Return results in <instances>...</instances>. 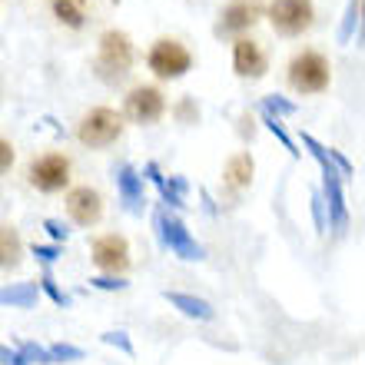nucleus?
<instances>
[{"instance_id":"1","label":"nucleus","mask_w":365,"mask_h":365,"mask_svg":"<svg viewBox=\"0 0 365 365\" xmlns=\"http://www.w3.org/2000/svg\"><path fill=\"white\" fill-rule=\"evenodd\" d=\"M96 77L103 83H120L126 80L130 67H133V43L123 30H106L100 37V53H96Z\"/></svg>"},{"instance_id":"2","label":"nucleus","mask_w":365,"mask_h":365,"mask_svg":"<svg viewBox=\"0 0 365 365\" xmlns=\"http://www.w3.org/2000/svg\"><path fill=\"white\" fill-rule=\"evenodd\" d=\"M329 80H332V70L319 50H302L289 63V87L296 93H322L329 87Z\"/></svg>"},{"instance_id":"3","label":"nucleus","mask_w":365,"mask_h":365,"mask_svg":"<svg viewBox=\"0 0 365 365\" xmlns=\"http://www.w3.org/2000/svg\"><path fill=\"white\" fill-rule=\"evenodd\" d=\"M123 136V116L110 110V106H96L90 110L77 126V140L90 150H103V146H113L116 140Z\"/></svg>"},{"instance_id":"4","label":"nucleus","mask_w":365,"mask_h":365,"mask_svg":"<svg viewBox=\"0 0 365 365\" xmlns=\"http://www.w3.org/2000/svg\"><path fill=\"white\" fill-rule=\"evenodd\" d=\"M269 20L272 30L282 34V37H299L312 27L316 20V10H312V0H272L269 4Z\"/></svg>"},{"instance_id":"5","label":"nucleus","mask_w":365,"mask_h":365,"mask_svg":"<svg viewBox=\"0 0 365 365\" xmlns=\"http://www.w3.org/2000/svg\"><path fill=\"white\" fill-rule=\"evenodd\" d=\"M150 70H153L160 80H180L186 70L192 67V53L182 47L180 40H156L153 50H150V57H146Z\"/></svg>"},{"instance_id":"6","label":"nucleus","mask_w":365,"mask_h":365,"mask_svg":"<svg viewBox=\"0 0 365 365\" xmlns=\"http://www.w3.org/2000/svg\"><path fill=\"white\" fill-rule=\"evenodd\" d=\"M27 180L40 192H60L70 182V160L63 153H43L37 156L27 170Z\"/></svg>"},{"instance_id":"7","label":"nucleus","mask_w":365,"mask_h":365,"mask_svg":"<svg viewBox=\"0 0 365 365\" xmlns=\"http://www.w3.org/2000/svg\"><path fill=\"white\" fill-rule=\"evenodd\" d=\"M156 230H160V240H163V246L173 256H180V259H202V246L190 236V230L182 226V220H176V216H170V212H160L156 216Z\"/></svg>"},{"instance_id":"8","label":"nucleus","mask_w":365,"mask_h":365,"mask_svg":"<svg viewBox=\"0 0 365 365\" xmlns=\"http://www.w3.org/2000/svg\"><path fill=\"white\" fill-rule=\"evenodd\" d=\"M93 262L96 269L110 272V276H123L130 269V242L120 232H106L93 242Z\"/></svg>"},{"instance_id":"9","label":"nucleus","mask_w":365,"mask_h":365,"mask_svg":"<svg viewBox=\"0 0 365 365\" xmlns=\"http://www.w3.org/2000/svg\"><path fill=\"white\" fill-rule=\"evenodd\" d=\"M262 14V0H230L222 7L220 20H216V37H230V34H242L250 30Z\"/></svg>"},{"instance_id":"10","label":"nucleus","mask_w":365,"mask_h":365,"mask_svg":"<svg viewBox=\"0 0 365 365\" xmlns=\"http://www.w3.org/2000/svg\"><path fill=\"white\" fill-rule=\"evenodd\" d=\"M123 110H126V116H130L133 123L150 126V123H156V120L163 116L166 100H163V93H160L156 87H133L130 90V96H126Z\"/></svg>"},{"instance_id":"11","label":"nucleus","mask_w":365,"mask_h":365,"mask_svg":"<svg viewBox=\"0 0 365 365\" xmlns=\"http://www.w3.org/2000/svg\"><path fill=\"white\" fill-rule=\"evenodd\" d=\"M67 216L77 226H96L103 220V196L93 186H77L67 192Z\"/></svg>"},{"instance_id":"12","label":"nucleus","mask_w":365,"mask_h":365,"mask_svg":"<svg viewBox=\"0 0 365 365\" xmlns=\"http://www.w3.org/2000/svg\"><path fill=\"white\" fill-rule=\"evenodd\" d=\"M232 67H236V73L242 80H259V77H266L269 60H266V53H262V47L256 40L240 37L236 47H232Z\"/></svg>"},{"instance_id":"13","label":"nucleus","mask_w":365,"mask_h":365,"mask_svg":"<svg viewBox=\"0 0 365 365\" xmlns=\"http://www.w3.org/2000/svg\"><path fill=\"white\" fill-rule=\"evenodd\" d=\"M116 190H120V196H123L130 212L143 210V176H136L133 166H120V170H116Z\"/></svg>"},{"instance_id":"14","label":"nucleus","mask_w":365,"mask_h":365,"mask_svg":"<svg viewBox=\"0 0 365 365\" xmlns=\"http://www.w3.org/2000/svg\"><path fill=\"white\" fill-rule=\"evenodd\" d=\"M20 259H24V240L20 232L7 222H0V272L17 269Z\"/></svg>"},{"instance_id":"15","label":"nucleus","mask_w":365,"mask_h":365,"mask_svg":"<svg viewBox=\"0 0 365 365\" xmlns=\"http://www.w3.org/2000/svg\"><path fill=\"white\" fill-rule=\"evenodd\" d=\"M252 170H256V163H252L250 153H236L226 163V170H222V180H226V186L230 190H246L252 182Z\"/></svg>"},{"instance_id":"16","label":"nucleus","mask_w":365,"mask_h":365,"mask_svg":"<svg viewBox=\"0 0 365 365\" xmlns=\"http://www.w3.org/2000/svg\"><path fill=\"white\" fill-rule=\"evenodd\" d=\"M166 302L180 309L182 316L200 319V322H210V319L216 316V312H212V306L206 302V299H196V296H190V292H166Z\"/></svg>"},{"instance_id":"17","label":"nucleus","mask_w":365,"mask_h":365,"mask_svg":"<svg viewBox=\"0 0 365 365\" xmlns=\"http://www.w3.org/2000/svg\"><path fill=\"white\" fill-rule=\"evenodd\" d=\"M37 299V286L20 282V286H7L0 289V306H17V309H30Z\"/></svg>"},{"instance_id":"18","label":"nucleus","mask_w":365,"mask_h":365,"mask_svg":"<svg viewBox=\"0 0 365 365\" xmlns=\"http://www.w3.org/2000/svg\"><path fill=\"white\" fill-rule=\"evenodd\" d=\"M146 173H150V180H153L156 186H160V192H163L166 202L180 206V202H182V192H186V182H182V180H170V182H166V176H160V170H156L153 163L146 166Z\"/></svg>"},{"instance_id":"19","label":"nucleus","mask_w":365,"mask_h":365,"mask_svg":"<svg viewBox=\"0 0 365 365\" xmlns=\"http://www.w3.org/2000/svg\"><path fill=\"white\" fill-rule=\"evenodd\" d=\"M53 10H57V17L67 24V27H83V10L77 7V0H53Z\"/></svg>"},{"instance_id":"20","label":"nucleus","mask_w":365,"mask_h":365,"mask_svg":"<svg viewBox=\"0 0 365 365\" xmlns=\"http://www.w3.org/2000/svg\"><path fill=\"white\" fill-rule=\"evenodd\" d=\"M17 352L24 359V365H50V352L43 346H37V342H24Z\"/></svg>"},{"instance_id":"21","label":"nucleus","mask_w":365,"mask_h":365,"mask_svg":"<svg viewBox=\"0 0 365 365\" xmlns=\"http://www.w3.org/2000/svg\"><path fill=\"white\" fill-rule=\"evenodd\" d=\"M50 362H80L83 359V352H80L77 346H67V342H57V346H50Z\"/></svg>"},{"instance_id":"22","label":"nucleus","mask_w":365,"mask_h":365,"mask_svg":"<svg viewBox=\"0 0 365 365\" xmlns=\"http://www.w3.org/2000/svg\"><path fill=\"white\" fill-rule=\"evenodd\" d=\"M262 120H266V126H269L272 133H276V136H279V143L286 146V150H289V153H292V156H299L296 143H292V136H289V133H286V130H282V120H279V116H269V113H262Z\"/></svg>"},{"instance_id":"23","label":"nucleus","mask_w":365,"mask_h":365,"mask_svg":"<svg viewBox=\"0 0 365 365\" xmlns=\"http://www.w3.org/2000/svg\"><path fill=\"white\" fill-rule=\"evenodd\" d=\"M40 286H43V292H47V296L53 299L57 306H70V296H67V292H60L57 282H53V276H50V272H43V279H40Z\"/></svg>"},{"instance_id":"24","label":"nucleus","mask_w":365,"mask_h":365,"mask_svg":"<svg viewBox=\"0 0 365 365\" xmlns=\"http://www.w3.org/2000/svg\"><path fill=\"white\" fill-rule=\"evenodd\" d=\"M359 24V0H349V10H346V20H342V30H339V40H349L352 37V27Z\"/></svg>"},{"instance_id":"25","label":"nucleus","mask_w":365,"mask_h":365,"mask_svg":"<svg viewBox=\"0 0 365 365\" xmlns=\"http://www.w3.org/2000/svg\"><path fill=\"white\" fill-rule=\"evenodd\" d=\"M262 113H269V116L292 113V103H286L282 96H266V100H262Z\"/></svg>"},{"instance_id":"26","label":"nucleus","mask_w":365,"mask_h":365,"mask_svg":"<svg viewBox=\"0 0 365 365\" xmlns=\"http://www.w3.org/2000/svg\"><path fill=\"white\" fill-rule=\"evenodd\" d=\"M34 256L43 262V269L50 272V262L57 259V246H34Z\"/></svg>"},{"instance_id":"27","label":"nucleus","mask_w":365,"mask_h":365,"mask_svg":"<svg viewBox=\"0 0 365 365\" xmlns=\"http://www.w3.org/2000/svg\"><path fill=\"white\" fill-rule=\"evenodd\" d=\"M10 166H14V146L7 140H0V176L7 173Z\"/></svg>"},{"instance_id":"28","label":"nucleus","mask_w":365,"mask_h":365,"mask_svg":"<svg viewBox=\"0 0 365 365\" xmlns=\"http://www.w3.org/2000/svg\"><path fill=\"white\" fill-rule=\"evenodd\" d=\"M90 286H96V289H126V282L120 276H100V279H90Z\"/></svg>"},{"instance_id":"29","label":"nucleus","mask_w":365,"mask_h":365,"mask_svg":"<svg viewBox=\"0 0 365 365\" xmlns=\"http://www.w3.org/2000/svg\"><path fill=\"white\" fill-rule=\"evenodd\" d=\"M0 365H24V359H20V352H17V349L0 346Z\"/></svg>"},{"instance_id":"30","label":"nucleus","mask_w":365,"mask_h":365,"mask_svg":"<svg viewBox=\"0 0 365 365\" xmlns=\"http://www.w3.org/2000/svg\"><path fill=\"white\" fill-rule=\"evenodd\" d=\"M312 212H316V222H319V230L326 226V202H322V196H312Z\"/></svg>"},{"instance_id":"31","label":"nucleus","mask_w":365,"mask_h":365,"mask_svg":"<svg viewBox=\"0 0 365 365\" xmlns=\"http://www.w3.org/2000/svg\"><path fill=\"white\" fill-rule=\"evenodd\" d=\"M106 342H110V346H120V349H123V352H133V349H130V342H126V336H123V332H106Z\"/></svg>"},{"instance_id":"32","label":"nucleus","mask_w":365,"mask_h":365,"mask_svg":"<svg viewBox=\"0 0 365 365\" xmlns=\"http://www.w3.org/2000/svg\"><path fill=\"white\" fill-rule=\"evenodd\" d=\"M176 113H180V120H192V116H200V110L192 106V100H182V103L176 106Z\"/></svg>"},{"instance_id":"33","label":"nucleus","mask_w":365,"mask_h":365,"mask_svg":"<svg viewBox=\"0 0 365 365\" xmlns=\"http://www.w3.org/2000/svg\"><path fill=\"white\" fill-rule=\"evenodd\" d=\"M47 230H50V236H53V240H67V230H63L57 220H47Z\"/></svg>"},{"instance_id":"34","label":"nucleus","mask_w":365,"mask_h":365,"mask_svg":"<svg viewBox=\"0 0 365 365\" xmlns=\"http://www.w3.org/2000/svg\"><path fill=\"white\" fill-rule=\"evenodd\" d=\"M0 93H4V77H0Z\"/></svg>"}]
</instances>
